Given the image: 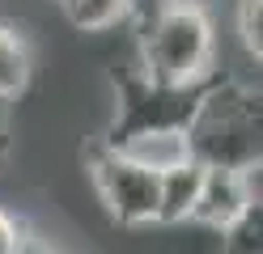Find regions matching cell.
<instances>
[{
	"label": "cell",
	"instance_id": "cell-1",
	"mask_svg": "<svg viewBox=\"0 0 263 254\" xmlns=\"http://www.w3.org/2000/svg\"><path fill=\"white\" fill-rule=\"evenodd\" d=\"M136 68L170 89H204L217 76V22L204 0H136Z\"/></svg>",
	"mask_w": 263,
	"mask_h": 254
},
{
	"label": "cell",
	"instance_id": "cell-2",
	"mask_svg": "<svg viewBox=\"0 0 263 254\" xmlns=\"http://www.w3.org/2000/svg\"><path fill=\"white\" fill-rule=\"evenodd\" d=\"M191 161L204 169H255L263 152L259 127V93L234 76H212L187 119Z\"/></svg>",
	"mask_w": 263,
	"mask_h": 254
},
{
	"label": "cell",
	"instance_id": "cell-3",
	"mask_svg": "<svg viewBox=\"0 0 263 254\" xmlns=\"http://www.w3.org/2000/svg\"><path fill=\"white\" fill-rule=\"evenodd\" d=\"M89 182L106 216L123 229H149L157 225V174L140 169L123 152L98 144L89 152Z\"/></svg>",
	"mask_w": 263,
	"mask_h": 254
},
{
	"label": "cell",
	"instance_id": "cell-4",
	"mask_svg": "<svg viewBox=\"0 0 263 254\" xmlns=\"http://www.w3.org/2000/svg\"><path fill=\"white\" fill-rule=\"evenodd\" d=\"M251 208H259V165L255 169H204V186H200L191 225H200L208 233H225Z\"/></svg>",
	"mask_w": 263,
	"mask_h": 254
},
{
	"label": "cell",
	"instance_id": "cell-5",
	"mask_svg": "<svg viewBox=\"0 0 263 254\" xmlns=\"http://www.w3.org/2000/svg\"><path fill=\"white\" fill-rule=\"evenodd\" d=\"M106 148L123 152L127 161H136L140 169H149V174H166V169L191 161V148H187V131L183 127H140V131L119 135V140L106 144Z\"/></svg>",
	"mask_w": 263,
	"mask_h": 254
},
{
	"label": "cell",
	"instance_id": "cell-6",
	"mask_svg": "<svg viewBox=\"0 0 263 254\" xmlns=\"http://www.w3.org/2000/svg\"><path fill=\"white\" fill-rule=\"evenodd\" d=\"M200 186H204V165L200 161H183L157 174V225L178 229L191 225L195 203H200Z\"/></svg>",
	"mask_w": 263,
	"mask_h": 254
},
{
	"label": "cell",
	"instance_id": "cell-7",
	"mask_svg": "<svg viewBox=\"0 0 263 254\" xmlns=\"http://www.w3.org/2000/svg\"><path fill=\"white\" fill-rule=\"evenodd\" d=\"M30 76H34V51H30V38L0 22V106L17 102L30 89Z\"/></svg>",
	"mask_w": 263,
	"mask_h": 254
},
{
	"label": "cell",
	"instance_id": "cell-8",
	"mask_svg": "<svg viewBox=\"0 0 263 254\" xmlns=\"http://www.w3.org/2000/svg\"><path fill=\"white\" fill-rule=\"evenodd\" d=\"M60 9L81 34H106L132 17L136 0H60Z\"/></svg>",
	"mask_w": 263,
	"mask_h": 254
},
{
	"label": "cell",
	"instance_id": "cell-9",
	"mask_svg": "<svg viewBox=\"0 0 263 254\" xmlns=\"http://www.w3.org/2000/svg\"><path fill=\"white\" fill-rule=\"evenodd\" d=\"M221 237V254H263V225H259V208H251L242 220H234Z\"/></svg>",
	"mask_w": 263,
	"mask_h": 254
},
{
	"label": "cell",
	"instance_id": "cell-10",
	"mask_svg": "<svg viewBox=\"0 0 263 254\" xmlns=\"http://www.w3.org/2000/svg\"><path fill=\"white\" fill-rule=\"evenodd\" d=\"M238 43L246 60H263V0H238Z\"/></svg>",
	"mask_w": 263,
	"mask_h": 254
},
{
	"label": "cell",
	"instance_id": "cell-11",
	"mask_svg": "<svg viewBox=\"0 0 263 254\" xmlns=\"http://www.w3.org/2000/svg\"><path fill=\"white\" fill-rule=\"evenodd\" d=\"M26 225L17 216H13L9 208H0V254H22V246H26Z\"/></svg>",
	"mask_w": 263,
	"mask_h": 254
},
{
	"label": "cell",
	"instance_id": "cell-12",
	"mask_svg": "<svg viewBox=\"0 0 263 254\" xmlns=\"http://www.w3.org/2000/svg\"><path fill=\"white\" fill-rule=\"evenodd\" d=\"M22 254H60V246L51 242V237H43V233H26Z\"/></svg>",
	"mask_w": 263,
	"mask_h": 254
},
{
	"label": "cell",
	"instance_id": "cell-13",
	"mask_svg": "<svg viewBox=\"0 0 263 254\" xmlns=\"http://www.w3.org/2000/svg\"><path fill=\"white\" fill-rule=\"evenodd\" d=\"M9 157V127H5V119H0V165H5Z\"/></svg>",
	"mask_w": 263,
	"mask_h": 254
},
{
	"label": "cell",
	"instance_id": "cell-14",
	"mask_svg": "<svg viewBox=\"0 0 263 254\" xmlns=\"http://www.w3.org/2000/svg\"><path fill=\"white\" fill-rule=\"evenodd\" d=\"M55 5H60V0H55Z\"/></svg>",
	"mask_w": 263,
	"mask_h": 254
}]
</instances>
